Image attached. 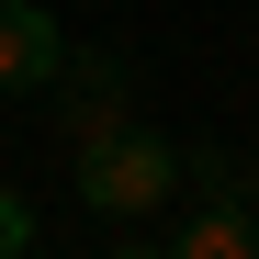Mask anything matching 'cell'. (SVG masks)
Listing matches in <instances>:
<instances>
[{"mask_svg": "<svg viewBox=\"0 0 259 259\" xmlns=\"http://www.w3.org/2000/svg\"><path fill=\"white\" fill-rule=\"evenodd\" d=\"M181 192L192 203H237V147H181Z\"/></svg>", "mask_w": 259, "mask_h": 259, "instance_id": "5", "label": "cell"}, {"mask_svg": "<svg viewBox=\"0 0 259 259\" xmlns=\"http://www.w3.org/2000/svg\"><path fill=\"white\" fill-rule=\"evenodd\" d=\"M46 102H57V147L68 158L102 147V136L136 124V57H124V46H68L57 79H46Z\"/></svg>", "mask_w": 259, "mask_h": 259, "instance_id": "2", "label": "cell"}, {"mask_svg": "<svg viewBox=\"0 0 259 259\" xmlns=\"http://www.w3.org/2000/svg\"><path fill=\"white\" fill-rule=\"evenodd\" d=\"M113 259H169V237H124V248H113Z\"/></svg>", "mask_w": 259, "mask_h": 259, "instance_id": "8", "label": "cell"}, {"mask_svg": "<svg viewBox=\"0 0 259 259\" xmlns=\"http://www.w3.org/2000/svg\"><path fill=\"white\" fill-rule=\"evenodd\" d=\"M169 259H259V214L248 203H192L169 226Z\"/></svg>", "mask_w": 259, "mask_h": 259, "instance_id": "4", "label": "cell"}, {"mask_svg": "<svg viewBox=\"0 0 259 259\" xmlns=\"http://www.w3.org/2000/svg\"><path fill=\"white\" fill-rule=\"evenodd\" d=\"M34 237H46L34 192H12V181H0V259H34Z\"/></svg>", "mask_w": 259, "mask_h": 259, "instance_id": "6", "label": "cell"}, {"mask_svg": "<svg viewBox=\"0 0 259 259\" xmlns=\"http://www.w3.org/2000/svg\"><path fill=\"white\" fill-rule=\"evenodd\" d=\"M57 57H68V34L46 0H0V91H46Z\"/></svg>", "mask_w": 259, "mask_h": 259, "instance_id": "3", "label": "cell"}, {"mask_svg": "<svg viewBox=\"0 0 259 259\" xmlns=\"http://www.w3.org/2000/svg\"><path fill=\"white\" fill-rule=\"evenodd\" d=\"M68 192L102 214V226H147V214L181 192V136H158V124H124V136H102V147H79V169H68Z\"/></svg>", "mask_w": 259, "mask_h": 259, "instance_id": "1", "label": "cell"}, {"mask_svg": "<svg viewBox=\"0 0 259 259\" xmlns=\"http://www.w3.org/2000/svg\"><path fill=\"white\" fill-rule=\"evenodd\" d=\"M237 203H248V214H259V147H248V158H237Z\"/></svg>", "mask_w": 259, "mask_h": 259, "instance_id": "7", "label": "cell"}]
</instances>
